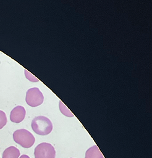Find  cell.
Segmentation results:
<instances>
[{
	"label": "cell",
	"instance_id": "obj_10",
	"mask_svg": "<svg viewBox=\"0 0 152 158\" xmlns=\"http://www.w3.org/2000/svg\"><path fill=\"white\" fill-rule=\"evenodd\" d=\"M25 76L30 81H38V80L33 75H32L29 72H28L27 70H25Z\"/></svg>",
	"mask_w": 152,
	"mask_h": 158
},
{
	"label": "cell",
	"instance_id": "obj_3",
	"mask_svg": "<svg viewBox=\"0 0 152 158\" xmlns=\"http://www.w3.org/2000/svg\"><path fill=\"white\" fill-rule=\"evenodd\" d=\"M35 158H55L54 148L48 143H41L36 146L34 151Z\"/></svg>",
	"mask_w": 152,
	"mask_h": 158
},
{
	"label": "cell",
	"instance_id": "obj_9",
	"mask_svg": "<svg viewBox=\"0 0 152 158\" xmlns=\"http://www.w3.org/2000/svg\"><path fill=\"white\" fill-rule=\"evenodd\" d=\"M7 123V117L4 112L0 110V129L2 128Z\"/></svg>",
	"mask_w": 152,
	"mask_h": 158
},
{
	"label": "cell",
	"instance_id": "obj_6",
	"mask_svg": "<svg viewBox=\"0 0 152 158\" xmlns=\"http://www.w3.org/2000/svg\"><path fill=\"white\" fill-rule=\"evenodd\" d=\"M85 158H104L96 145L88 148L85 152Z\"/></svg>",
	"mask_w": 152,
	"mask_h": 158
},
{
	"label": "cell",
	"instance_id": "obj_11",
	"mask_svg": "<svg viewBox=\"0 0 152 158\" xmlns=\"http://www.w3.org/2000/svg\"><path fill=\"white\" fill-rule=\"evenodd\" d=\"M19 158H30V157H29L28 156H27V155H26V154H23V155H22Z\"/></svg>",
	"mask_w": 152,
	"mask_h": 158
},
{
	"label": "cell",
	"instance_id": "obj_5",
	"mask_svg": "<svg viewBox=\"0 0 152 158\" xmlns=\"http://www.w3.org/2000/svg\"><path fill=\"white\" fill-rule=\"evenodd\" d=\"M26 114L25 108L22 106L15 107L11 112L10 119L14 123H20L24 119Z\"/></svg>",
	"mask_w": 152,
	"mask_h": 158
},
{
	"label": "cell",
	"instance_id": "obj_8",
	"mask_svg": "<svg viewBox=\"0 0 152 158\" xmlns=\"http://www.w3.org/2000/svg\"><path fill=\"white\" fill-rule=\"evenodd\" d=\"M59 109L61 111V112L67 116V117H73L74 114L68 109V108L63 104V102L61 101H59Z\"/></svg>",
	"mask_w": 152,
	"mask_h": 158
},
{
	"label": "cell",
	"instance_id": "obj_7",
	"mask_svg": "<svg viewBox=\"0 0 152 158\" xmlns=\"http://www.w3.org/2000/svg\"><path fill=\"white\" fill-rule=\"evenodd\" d=\"M20 154L18 148L15 146H10L4 151L2 158H19Z\"/></svg>",
	"mask_w": 152,
	"mask_h": 158
},
{
	"label": "cell",
	"instance_id": "obj_4",
	"mask_svg": "<svg viewBox=\"0 0 152 158\" xmlns=\"http://www.w3.org/2000/svg\"><path fill=\"white\" fill-rule=\"evenodd\" d=\"M44 100V96L40 90L33 87L27 90L25 101L27 104L31 107H36L41 105Z\"/></svg>",
	"mask_w": 152,
	"mask_h": 158
},
{
	"label": "cell",
	"instance_id": "obj_1",
	"mask_svg": "<svg viewBox=\"0 0 152 158\" xmlns=\"http://www.w3.org/2000/svg\"><path fill=\"white\" fill-rule=\"evenodd\" d=\"M32 128L33 131L40 135H47L53 130L51 121L46 117L40 115L35 117L32 122Z\"/></svg>",
	"mask_w": 152,
	"mask_h": 158
},
{
	"label": "cell",
	"instance_id": "obj_2",
	"mask_svg": "<svg viewBox=\"0 0 152 158\" xmlns=\"http://www.w3.org/2000/svg\"><path fill=\"white\" fill-rule=\"evenodd\" d=\"M14 141L24 148H29L35 143V138L29 131L25 129L15 130L13 133Z\"/></svg>",
	"mask_w": 152,
	"mask_h": 158
}]
</instances>
